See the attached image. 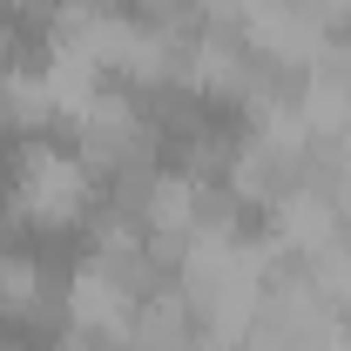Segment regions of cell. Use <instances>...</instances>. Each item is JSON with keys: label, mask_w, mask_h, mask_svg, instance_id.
<instances>
[{"label": "cell", "mask_w": 351, "mask_h": 351, "mask_svg": "<svg viewBox=\"0 0 351 351\" xmlns=\"http://www.w3.org/2000/svg\"><path fill=\"white\" fill-rule=\"evenodd\" d=\"M243 196H237V182H189V230L196 237H237V223H243Z\"/></svg>", "instance_id": "1"}]
</instances>
